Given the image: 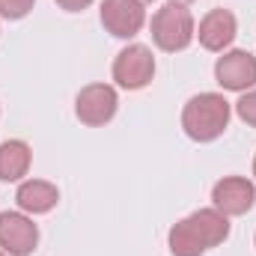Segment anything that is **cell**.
Masks as SVG:
<instances>
[{
	"instance_id": "11",
	"label": "cell",
	"mask_w": 256,
	"mask_h": 256,
	"mask_svg": "<svg viewBox=\"0 0 256 256\" xmlns=\"http://www.w3.org/2000/svg\"><path fill=\"white\" fill-rule=\"evenodd\" d=\"M15 202L24 214H48L60 202V188L48 179H24L15 191Z\"/></svg>"
},
{
	"instance_id": "9",
	"label": "cell",
	"mask_w": 256,
	"mask_h": 256,
	"mask_svg": "<svg viewBox=\"0 0 256 256\" xmlns=\"http://www.w3.org/2000/svg\"><path fill=\"white\" fill-rule=\"evenodd\" d=\"M102 24L116 39H134L146 24V6L137 0H102Z\"/></svg>"
},
{
	"instance_id": "2",
	"label": "cell",
	"mask_w": 256,
	"mask_h": 256,
	"mask_svg": "<svg viewBox=\"0 0 256 256\" xmlns=\"http://www.w3.org/2000/svg\"><path fill=\"white\" fill-rule=\"evenodd\" d=\"M232 116V104L220 92H196L182 108V131L194 143H212L218 140Z\"/></svg>"
},
{
	"instance_id": "13",
	"label": "cell",
	"mask_w": 256,
	"mask_h": 256,
	"mask_svg": "<svg viewBox=\"0 0 256 256\" xmlns=\"http://www.w3.org/2000/svg\"><path fill=\"white\" fill-rule=\"evenodd\" d=\"M36 6V0H0V18L6 21H21L30 15V9Z\"/></svg>"
},
{
	"instance_id": "7",
	"label": "cell",
	"mask_w": 256,
	"mask_h": 256,
	"mask_svg": "<svg viewBox=\"0 0 256 256\" xmlns=\"http://www.w3.org/2000/svg\"><path fill=\"white\" fill-rule=\"evenodd\" d=\"M39 244V226L30 214L0 212V250L9 256H30Z\"/></svg>"
},
{
	"instance_id": "12",
	"label": "cell",
	"mask_w": 256,
	"mask_h": 256,
	"mask_svg": "<svg viewBox=\"0 0 256 256\" xmlns=\"http://www.w3.org/2000/svg\"><path fill=\"white\" fill-rule=\"evenodd\" d=\"M33 149L24 140H3L0 143V182H24L30 173Z\"/></svg>"
},
{
	"instance_id": "18",
	"label": "cell",
	"mask_w": 256,
	"mask_h": 256,
	"mask_svg": "<svg viewBox=\"0 0 256 256\" xmlns=\"http://www.w3.org/2000/svg\"><path fill=\"white\" fill-rule=\"evenodd\" d=\"M137 3H143V6H146V3H152V0H137Z\"/></svg>"
},
{
	"instance_id": "16",
	"label": "cell",
	"mask_w": 256,
	"mask_h": 256,
	"mask_svg": "<svg viewBox=\"0 0 256 256\" xmlns=\"http://www.w3.org/2000/svg\"><path fill=\"white\" fill-rule=\"evenodd\" d=\"M167 3H179V6H188V3H194V0H167Z\"/></svg>"
},
{
	"instance_id": "6",
	"label": "cell",
	"mask_w": 256,
	"mask_h": 256,
	"mask_svg": "<svg viewBox=\"0 0 256 256\" xmlns=\"http://www.w3.org/2000/svg\"><path fill=\"white\" fill-rule=\"evenodd\" d=\"M214 80L230 92H248L256 86V57L250 51L230 48L214 63Z\"/></svg>"
},
{
	"instance_id": "10",
	"label": "cell",
	"mask_w": 256,
	"mask_h": 256,
	"mask_svg": "<svg viewBox=\"0 0 256 256\" xmlns=\"http://www.w3.org/2000/svg\"><path fill=\"white\" fill-rule=\"evenodd\" d=\"M236 36H238V21H236V15L230 9H220V6L212 9V12H206L202 21H200V27H196L200 45L206 51H214V54L230 51V45L236 42Z\"/></svg>"
},
{
	"instance_id": "4",
	"label": "cell",
	"mask_w": 256,
	"mask_h": 256,
	"mask_svg": "<svg viewBox=\"0 0 256 256\" xmlns=\"http://www.w3.org/2000/svg\"><path fill=\"white\" fill-rule=\"evenodd\" d=\"M120 110V96L110 84H86L74 96V116L90 128L108 126Z\"/></svg>"
},
{
	"instance_id": "3",
	"label": "cell",
	"mask_w": 256,
	"mask_h": 256,
	"mask_svg": "<svg viewBox=\"0 0 256 256\" xmlns=\"http://www.w3.org/2000/svg\"><path fill=\"white\" fill-rule=\"evenodd\" d=\"M152 42L167 51V54H176V51H185L196 39V24H194V15L188 6H179V3H164L155 15H152Z\"/></svg>"
},
{
	"instance_id": "17",
	"label": "cell",
	"mask_w": 256,
	"mask_h": 256,
	"mask_svg": "<svg viewBox=\"0 0 256 256\" xmlns=\"http://www.w3.org/2000/svg\"><path fill=\"white\" fill-rule=\"evenodd\" d=\"M254 179H256V155H254Z\"/></svg>"
},
{
	"instance_id": "8",
	"label": "cell",
	"mask_w": 256,
	"mask_h": 256,
	"mask_svg": "<svg viewBox=\"0 0 256 256\" xmlns=\"http://www.w3.org/2000/svg\"><path fill=\"white\" fill-rule=\"evenodd\" d=\"M256 185L248 176H224L212 188V206L226 218H242L254 208Z\"/></svg>"
},
{
	"instance_id": "5",
	"label": "cell",
	"mask_w": 256,
	"mask_h": 256,
	"mask_svg": "<svg viewBox=\"0 0 256 256\" xmlns=\"http://www.w3.org/2000/svg\"><path fill=\"white\" fill-rule=\"evenodd\" d=\"M110 72H114L116 86H122V90H131V92H134V90L149 86L152 78H155V57H152V48H146V45H140V42L126 45V48L116 54Z\"/></svg>"
},
{
	"instance_id": "1",
	"label": "cell",
	"mask_w": 256,
	"mask_h": 256,
	"mask_svg": "<svg viewBox=\"0 0 256 256\" xmlns=\"http://www.w3.org/2000/svg\"><path fill=\"white\" fill-rule=\"evenodd\" d=\"M230 238V218L212 208H196L170 226L167 244L173 256H202Z\"/></svg>"
},
{
	"instance_id": "19",
	"label": "cell",
	"mask_w": 256,
	"mask_h": 256,
	"mask_svg": "<svg viewBox=\"0 0 256 256\" xmlns=\"http://www.w3.org/2000/svg\"><path fill=\"white\" fill-rule=\"evenodd\" d=\"M0 256H9V254H3V250H0Z\"/></svg>"
},
{
	"instance_id": "15",
	"label": "cell",
	"mask_w": 256,
	"mask_h": 256,
	"mask_svg": "<svg viewBox=\"0 0 256 256\" xmlns=\"http://www.w3.org/2000/svg\"><path fill=\"white\" fill-rule=\"evenodd\" d=\"M90 3H92V0H57V6L66 9V12H84Z\"/></svg>"
},
{
	"instance_id": "20",
	"label": "cell",
	"mask_w": 256,
	"mask_h": 256,
	"mask_svg": "<svg viewBox=\"0 0 256 256\" xmlns=\"http://www.w3.org/2000/svg\"><path fill=\"white\" fill-rule=\"evenodd\" d=\"M254 244H256V238H254Z\"/></svg>"
},
{
	"instance_id": "14",
	"label": "cell",
	"mask_w": 256,
	"mask_h": 256,
	"mask_svg": "<svg viewBox=\"0 0 256 256\" xmlns=\"http://www.w3.org/2000/svg\"><path fill=\"white\" fill-rule=\"evenodd\" d=\"M236 114H238V120H242L244 126L256 128V90L242 92V98L236 102Z\"/></svg>"
}]
</instances>
